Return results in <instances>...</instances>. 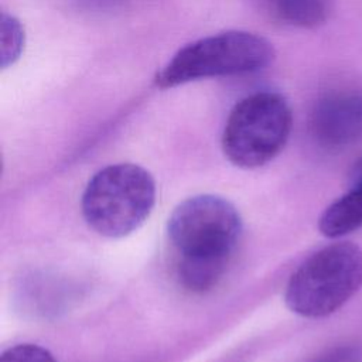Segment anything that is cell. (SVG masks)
<instances>
[{
    "label": "cell",
    "mask_w": 362,
    "mask_h": 362,
    "mask_svg": "<svg viewBox=\"0 0 362 362\" xmlns=\"http://www.w3.org/2000/svg\"><path fill=\"white\" fill-rule=\"evenodd\" d=\"M242 230L239 211L223 197L199 194L180 202L167 222L180 284L192 293L215 287L233 259Z\"/></svg>",
    "instance_id": "obj_1"
},
{
    "label": "cell",
    "mask_w": 362,
    "mask_h": 362,
    "mask_svg": "<svg viewBox=\"0 0 362 362\" xmlns=\"http://www.w3.org/2000/svg\"><path fill=\"white\" fill-rule=\"evenodd\" d=\"M362 288V249L337 242L307 257L291 274L286 305L305 318L327 317L346 304Z\"/></svg>",
    "instance_id": "obj_2"
},
{
    "label": "cell",
    "mask_w": 362,
    "mask_h": 362,
    "mask_svg": "<svg viewBox=\"0 0 362 362\" xmlns=\"http://www.w3.org/2000/svg\"><path fill=\"white\" fill-rule=\"evenodd\" d=\"M156 204V182L143 167L119 163L99 170L82 194L86 223L106 238H123L139 229Z\"/></svg>",
    "instance_id": "obj_3"
},
{
    "label": "cell",
    "mask_w": 362,
    "mask_h": 362,
    "mask_svg": "<svg viewBox=\"0 0 362 362\" xmlns=\"http://www.w3.org/2000/svg\"><path fill=\"white\" fill-rule=\"evenodd\" d=\"M273 58V45L264 37L240 30L223 31L180 48L157 72L154 82L167 89L198 79L255 72Z\"/></svg>",
    "instance_id": "obj_4"
},
{
    "label": "cell",
    "mask_w": 362,
    "mask_h": 362,
    "mask_svg": "<svg viewBox=\"0 0 362 362\" xmlns=\"http://www.w3.org/2000/svg\"><path fill=\"white\" fill-rule=\"evenodd\" d=\"M291 126V109L280 93H252L230 110L222 133V150L236 167H262L284 148Z\"/></svg>",
    "instance_id": "obj_5"
},
{
    "label": "cell",
    "mask_w": 362,
    "mask_h": 362,
    "mask_svg": "<svg viewBox=\"0 0 362 362\" xmlns=\"http://www.w3.org/2000/svg\"><path fill=\"white\" fill-rule=\"evenodd\" d=\"M314 141L328 151H339L362 139V93L334 89L324 93L310 115Z\"/></svg>",
    "instance_id": "obj_6"
},
{
    "label": "cell",
    "mask_w": 362,
    "mask_h": 362,
    "mask_svg": "<svg viewBox=\"0 0 362 362\" xmlns=\"http://www.w3.org/2000/svg\"><path fill=\"white\" fill-rule=\"evenodd\" d=\"M348 181V191L328 205L318 219V229L325 238L337 239L362 228V175Z\"/></svg>",
    "instance_id": "obj_7"
},
{
    "label": "cell",
    "mask_w": 362,
    "mask_h": 362,
    "mask_svg": "<svg viewBox=\"0 0 362 362\" xmlns=\"http://www.w3.org/2000/svg\"><path fill=\"white\" fill-rule=\"evenodd\" d=\"M263 3L273 17L300 28L318 27L329 14V0H263Z\"/></svg>",
    "instance_id": "obj_8"
},
{
    "label": "cell",
    "mask_w": 362,
    "mask_h": 362,
    "mask_svg": "<svg viewBox=\"0 0 362 362\" xmlns=\"http://www.w3.org/2000/svg\"><path fill=\"white\" fill-rule=\"evenodd\" d=\"M0 41H1V68L13 65L24 49V28L21 23L7 13H1L0 21Z\"/></svg>",
    "instance_id": "obj_9"
},
{
    "label": "cell",
    "mask_w": 362,
    "mask_h": 362,
    "mask_svg": "<svg viewBox=\"0 0 362 362\" xmlns=\"http://www.w3.org/2000/svg\"><path fill=\"white\" fill-rule=\"evenodd\" d=\"M0 362H57L54 355L35 344H18L6 349Z\"/></svg>",
    "instance_id": "obj_10"
}]
</instances>
